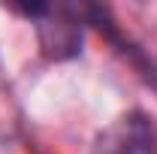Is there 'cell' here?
Returning a JSON list of instances; mask_svg holds the SVG:
<instances>
[{
  "instance_id": "cell-2",
  "label": "cell",
  "mask_w": 157,
  "mask_h": 154,
  "mask_svg": "<svg viewBox=\"0 0 157 154\" xmlns=\"http://www.w3.org/2000/svg\"><path fill=\"white\" fill-rule=\"evenodd\" d=\"M91 154H157V130L145 112H127L97 136Z\"/></svg>"
},
{
  "instance_id": "cell-1",
  "label": "cell",
  "mask_w": 157,
  "mask_h": 154,
  "mask_svg": "<svg viewBox=\"0 0 157 154\" xmlns=\"http://www.w3.org/2000/svg\"><path fill=\"white\" fill-rule=\"evenodd\" d=\"M18 12L36 24L39 48L48 60H73L82 55L85 9L73 3H30V6H18Z\"/></svg>"
},
{
  "instance_id": "cell-3",
  "label": "cell",
  "mask_w": 157,
  "mask_h": 154,
  "mask_svg": "<svg viewBox=\"0 0 157 154\" xmlns=\"http://www.w3.org/2000/svg\"><path fill=\"white\" fill-rule=\"evenodd\" d=\"M85 18L91 21L100 33H106V39H109V42H112V45H115V48L130 60L133 67H136L139 76L145 79L148 85H154V88H157V64L148 58V55H145V52H142V48H139L136 42L121 30V27H118V21L112 18L109 6H85Z\"/></svg>"
}]
</instances>
